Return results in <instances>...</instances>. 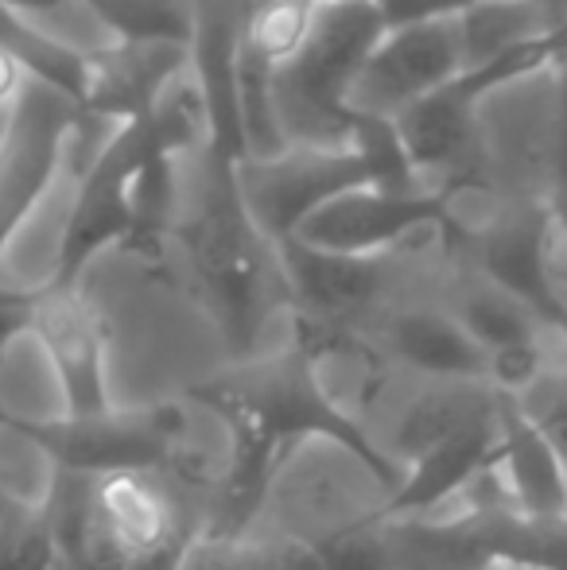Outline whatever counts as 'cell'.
I'll return each mask as SVG.
<instances>
[{
    "label": "cell",
    "mask_w": 567,
    "mask_h": 570,
    "mask_svg": "<svg viewBox=\"0 0 567 570\" xmlns=\"http://www.w3.org/2000/svg\"><path fill=\"white\" fill-rule=\"evenodd\" d=\"M354 187H381L370 159L354 144H342V148L292 144L276 159L237 164V190L245 210L273 245L292 240L319 206Z\"/></svg>",
    "instance_id": "obj_8"
},
{
    "label": "cell",
    "mask_w": 567,
    "mask_h": 570,
    "mask_svg": "<svg viewBox=\"0 0 567 570\" xmlns=\"http://www.w3.org/2000/svg\"><path fill=\"white\" fill-rule=\"evenodd\" d=\"M381 12H385L389 28L412 20H436V16H467L475 8L490 4V0H378Z\"/></svg>",
    "instance_id": "obj_27"
},
{
    "label": "cell",
    "mask_w": 567,
    "mask_h": 570,
    "mask_svg": "<svg viewBox=\"0 0 567 570\" xmlns=\"http://www.w3.org/2000/svg\"><path fill=\"white\" fill-rule=\"evenodd\" d=\"M190 264L206 295L222 338L237 357H250L268 311V272L276 264V245L253 226L237 190V164L211 156V183L190 222Z\"/></svg>",
    "instance_id": "obj_4"
},
{
    "label": "cell",
    "mask_w": 567,
    "mask_h": 570,
    "mask_svg": "<svg viewBox=\"0 0 567 570\" xmlns=\"http://www.w3.org/2000/svg\"><path fill=\"white\" fill-rule=\"evenodd\" d=\"M493 473L506 485V509L529 520H567V462L553 439L532 423L517 396L501 392L498 462Z\"/></svg>",
    "instance_id": "obj_15"
},
{
    "label": "cell",
    "mask_w": 567,
    "mask_h": 570,
    "mask_svg": "<svg viewBox=\"0 0 567 570\" xmlns=\"http://www.w3.org/2000/svg\"><path fill=\"white\" fill-rule=\"evenodd\" d=\"M148 128L151 144L164 159H190V156H211L218 132H214V114L211 98L203 90L195 62L183 75H175L164 86V94L156 98V106L148 109V117L140 120Z\"/></svg>",
    "instance_id": "obj_20"
},
{
    "label": "cell",
    "mask_w": 567,
    "mask_h": 570,
    "mask_svg": "<svg viewBox=\"0 0 567 570\" xmlns=\"http://www.w3.org/2000/svg\"><path fill=\"white\" fill-rule=\"evenodd\" d=\"M451 206L443 190L431 187H354L319 206L292 240L319 253L381 261L389 248L412 233L447 226Z\"/></svg>",
    "instance_id": "obj_11"
},
{
    "label": "cell",
    "mask_w": 567,
    "mask_h": 570,
    "mask_svg": "<svg viewBox=\"0 0 567 570\" xmlns=\"http://www.w3.org/2000/svg\"><path fill=\"white\" fill-rule=\"evenodd\" d=\"M179 570H268V548L250 535H214L203 528Z\"/></svg>",
    "instance_id": "obj_24"
},
{
    "label": "cell",
    "mask_w": 567,
    "mask_h": 570,
    "mask_svg": "<svg viewBox=\"0 0 567 570\" xmlns=\"http://www.w3.org/2000/svg\"><path fill=\"white\" fill-rule=\"evenodd\" d=\"M470 67L467 16L397 23L373 47L350 90V114L397 120L420 98L436 94Z\"/></svg>",
    "instance_id": "obj_10"
},
{
    "label": "cell",
    "mask_w": 567,
    "mask_h": 570,
    "mask_svg": "<svg viewBox=\"0 0 567 570\" xmlns=\"http://www.w3.org/2000/svg\"><path fill=\"white\" fill-rule=\"evenodd\" d=\"M190 67L187 47L164 43H106L86 59L82 117L106 120L109 128L137 125L175 75Z\"/></svg>",
    "instance_id": "obj_14"
},
{
    "label": "cell",
    "mask_w": 567,
    "mask_h": 570,
    "mask_svg": "<svg viewBox=\"0 0 567 570\" xmlns=\"http://www.w3.org/2000/svg\"><path fill=\"white\" fill-rule=\"evenodd\" d=\"M148 128L121 125L94 148L78 175L75 203H70L67 226L55 245V264L47 284L78 287L82 272L98 261L106 248L129 245L133 237V187L148 159H156Z\"/></svg>",
    "instance_id": "obj_7"
},
{
    "label": "cell",
    "mask_w": 567,
    "mask_h": 570,
    "mask_svg": "<svg viewBox=\"0 0 567 570\" xmlns=\"http://www.w3.org/2000/svg\"><path fill=\"white\" fill-rule=\"evenodd\" d=\"M31 86V75L23 70V62L0 43V117L12 114V106L23 98V90Z\"/></svg>",
    "instance_id": "obj_28"
},
{
    "label": "cell",
    "mask_w": 567,
    "mask_h": 570,
    "mask_svg": "<svg viewBox=\"0 0 567 570\" xmlns=\"http://www.w3.org/2000/svg\"><path fill=\"white\" fill-rule=\"evenodd\" d=\"M101 23L109 43H164L195 47L198 4L195 0H82Z\"/></svg>",
    "instance_id": "obj_21"
},
{
    "label": "cell",
    "mask_w": 567,
    "mask_h": 570,
    "mask_svg": "<svg viewBox=\"0 0 567 570\" xmlns=\"http://www.w3.org/2000/svg\"><path fill=\"white\" fill-rule=\"evenodd\" d=\"M564 59H567V23L537 31V36L521 39V43L506 47V51L490 55L482 62H470L459 78H451L436 94H428L417 106L404 109L393 125L420 179L439 171H454L475 151L478 109L493 94Z\"/></svg>",
    "instance_id": "obj_6"
},
{
    "label": "cell",
    "mask_w": 567,
    "mask_h": 570,
    "mask_svg": "<svg viewBox=\"0 0 567 570\" xmlns=\"http://www.w3.org/2000/svg\"><path fill=\"white\" fill-rule=\"evenodd\" d=\"M501 407V392L482 381H454L439 384L428 396L404 412L401 428H397V451H401V465H409L417 454L431 451L443 439H454L462 431L478 428V423L493 420Z\"/></svg>",
    "instance_id": "obj_19"
},
{
    "label": "cell",
    "mask_w": 567,
    "mask_h": 570,
    "mask_svg": "<svg viewBox=\"0 0 567 570\" xmlns=\"http://www.w3.org/2000/svg\"><path fill=\"white\" fill-rule=\"evenodd\" d=\"M276 264H281V279L295 295V303L323 323H339V318L365 311L385 284V264L381 261L319 253V248H307L300 240H281Z\"/></svg>",
    "instance_id": "obj_17"
},
{
    "label": "cell",
    "mask_w": 567,
    "mask_h": 570,
    "mask_svg": "<svg viewBox=\"0 0 567 570\" xmlns=\"http://www.w3.org/2000/svg\"><path fill=\"white\" fill-rule=\"evenodd\" d=\"M67 4H78V0H0V8L20 12V16H43V12H55V8H67Z\"/></svg>",
    "instance_id": "obj_29"
},
{
    "label": "cell",
    "mask_w": 567,
    "mask_h": 570,
    "mask_svg": "<svg viewBox=\"0 0 567 570\" xmlns=\"http://www.w3.org/2000/svg\"><path fill=\"white\" fill-rule=\"evenodd\" d=\"M548 210H517L509 218L493 222L478 237V268L482 279L498 292L514 295L521 307H529L545 326L564 331L567 303L556 287L553 261H548V233H553Z\"/></svg>",
    "instance_id": "obj_13"
},
{
    "label": "cell",
    "mask_w": 567,
    "mask_h": 570,
    "mask_svg": "<svg viewBox=\"0 0 567 570\" xmlns=\"http://www.w3.org/2000/svg\"><path fill=\"white\" fill-rule=\"evenodd\" d=\"M59 570H62V563H59Z\"/></svg>",
    "instance_id": "obj_30"
},
{
    "label": "cell",
    "mask_w": 567,
    "mask_h": 570,
    "mask_svg": "<svg viewBox=\"0 0 567 570\" xmlns=\"http://www.w3.org/2000/svg\"><path fill=\"white\" fill-rule=\"evenodd\" d=\"M39 509L62 570H179L203 532L140 473L94 481L51 470Z\"/></svg>",
    "instance_id": "obj_2"
},
{
    "label": "cell",
    "mask_w": 567,
    "mask_h": 570,
    "mask_svg": "<svg viewBox=\"0 0 567 570\" xmlns=\"http://www.w3.org/2000/svg\"><path fill=\"white\" fill-rule=\"evenodd\" d=\"M517 400H521V407L532 415V423L553 439V446L567 462V376H545V381L532 384Z\"/></svg>",
    "instance_id": "obj_25"
},
{
    "label": "cell",
    "mask_w": 567,
    "mask_h": 570,
    "mask_svg": "<svg viewBox=\"0 0 567 570\" xmlns=\"http://www.w3.org/2000/svg\"><path fill=\"white\" fill-rule=\"evenodd\" d=\"M82 120L75 101L39 82L23 90L12 114L0 117V264L16 233L67 167Z\"/></svg>",
    "instance_id": "obj_9"
},
{
    "label": "cell",
    "mask_w": 567,
    "mask_h": 570,
    "mask_svg": "<svg viewBox=\"0 0 567 570\" xmlns=\"http://www.w3.org/2000/svg\"><path fill=\"white\" fill-rule=\"evenodd\" d=\"M389 345L404 365L436 376L439 384L482 381L490 373L486 350L467 334V326L454 318V311L412 307L389 323Z\"/></svg>",
    "instance_id": "obj_18"
},
{
    "label": "cell",
    "mask_w": 567,
    "mask_h": 570,
    "mask_svg": "<svg viewBox=\"0 0 567 570\" xmlns=\"http://www.w3.org/2000/svg\"><path fill=\"white\" fill-rule=\"evenodd\" d=\"M378 517H365L350 528H339L326 540H315L323 570H389L393 567V543Z\"/></svg>",
    "instance_id": "obj_23"
},
{
    "label": "cell",
    "mask_w": 567,
    "mask_h": 570,
    "mask_svg": "<svg viewBox=\"0 0 567 570\" xmlns=\"http://www.w3.org/2000/svg\"><path fill=\"white\" fill-rule=\"evenodd\" d=\"M454 318H459L470 338L486 350V361H490L493 353L521 350V345H540V331H545V323H540L529 307H521L514 295L498 292V287L486 284V279H482V287H470V292L462 295L459 307H454Z\"/></svg>",
    "instance_id": "obj_22"
},
{
    "label": "cell",
    "mask_w": 567,
    "mask_h": 570,
    "mask_svg": "<svg viewBox=\"0 0 567 570\" xmlns=\"http://www.w3.org/2000/svg\"><path fill=\"white\" fill-rule=\"evenodd\" d=\"M31 342L43 350L47 365L59 381L62 412L90 415L114 407L106 384V334L78 287L39 284Z\"/></svg>",
    "instance_id": "obj_12"
},
{
    "label": "cell",
    "mask_w": 567,
    "mask_h": 570,
    "mask_svg": "<svg viewBox=\"0 0 567 570\" xmlns=\"http://www.w3.org/2000/svg\"><path fill=\"white\" fill-rule=\"evenodd\" d=\"M319 361H323L319 345L303 338L287 350L245 357L226 373L190 384L187 400L218 415L229 439H253L281 462H287L303 443L339 446L358 465H365L378 485L393 493L404 481V465L381 451L370 431L326 392Z\"/></svg>",
    "instance_id": "obj_1"
},
{
    "label": "cell",
    "mask_w": 567,
    "mask_h": 570,
    "mask_svg": "<svg viewBox=\"0 0 567 570\" xmlns=\"http://www.w3.org/2000/svg\"><path fill=\"white\" fill-rule=\"evenodd\" d=\"M493 462H498V415L412 458L404 465V481L389 493L385 509L373 512V517L412 524L417 517H424V512L447 504L451 497H459L470 481L493 473Z\"/></svg>",
    "instance_id": "obj_16"
},
{
    "label": "cell",
    "mask_w": 567,
    "mask_h": 570,
    "mask_svg": "<svg viewBox=\"0 0 567 570\" xmlns=\"http://www.w3.org/2000/svg\"><path fill=\"white\" fill-rule=\"evenodd\" d=\"M36 295L39 287L16 292V287H0V361L20 338H31V315H36Z\"/></svg>",
    "instance_id": "obj_26"
},
{
    "label": "cell",
    "mask_w": 567,
    "mask_h": 570,
    "mask_svg": "<svg viewBox=\"0 0 567 570\" xmlns=\"http://www.w3.org/2000/svg\"><path fill=\"white\" fill-rule=\"evenodd\" d=\"M0 431L47 458V465L78 478H125L140 473L151 478L172 465L179 439L187 431L179 404H148V407H106L90 415H23L0 404Z\"/></svg>",
    "instance_id": "obj_5"
},
{
    "label": "cell",
    "mask_w": 567,
    "mask_h": 570,
    "mask_svg": "<svg viewBox=\"0 0 567 570\" xmlns=\"http://www.w3.org/2000/svg\"><path fill=\"white\" fill-rule=\"evenodd\" d=\"M389 31L378 0H326L311 36L276 70V106L287 144L342 148L354 132L350 90Z\"/></svg>",
    "instance_id": "obj_3"
}]
</instances>
